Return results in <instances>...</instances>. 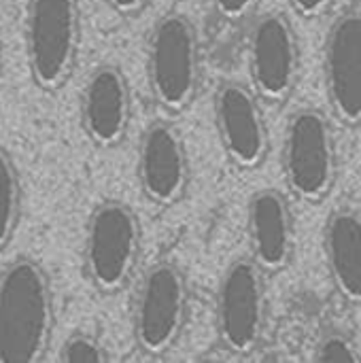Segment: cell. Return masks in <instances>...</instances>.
I'll return each instance as SVG.
<instances>
[{
	"instance_id": "obj_1",
	"label": "cell",
	"mask_w": 361,
	"mask_h": 363,
	"mask_svg": "<svg viewBox=\"0 0 361 363\" xmlns=\"http://www.w3.org/2000/svg\"><path fill=\"white\" fill-rule=\"evenodd\" d=\"M53 332V291L43 266L17 257L0 272V363H36Z\"/></svg>"
},
{
	"instance_id": "obj_2",
	"label": "cell",
	"mask_w": 361,
	"mask_h": 363,
	"mask_svg": "<svg viewBox=\"0 0 361 363\" xmlns=\"http://www.w3.org/2000/svg\"><path fill=\"white\" fill-rule=\"evenodd\" d=\"M81 43L79 0H28L26 57L40 89L53 91L74 68Z\"/></svg>"
},
{
	"instance_id": "obj_3",
	"label": "cell",
	"mask_w": 361,
	"mask_h": 363,
	"mask_svg": "<svg viewBox=\"0 0 361 363\" xmlns=\"http://www.w3.org/2000/svg\"><path fill=\"white\" fill-rule=\"evenodd\" d=\"M147 77L151 94L168 111L187 108L200 87V43L194 23L181 15H164L149 38Z\"/></svg>"
},
{
	"instance_id": "obj_4",
	"label": "cell",
	"mask_w": 361,
	"mask_h": 363,
	"mask_svg": "<svg viewBox=\"0 0 361 363\" xmlns=\"http://www.w3.org/2000/svg\"><path fill=\"white\" fill-rule=\"evenodd\" d=\"M140 253V223L134 211L117 200L98 204L85 225V272L102 294L119 291L134 272Z\"/></svg>"
},
{
	"instance_id": "obj_5",
	"label": "cell",
	"mask_w": 361,
	"mask_h": 363,
	"mask_svg": "<svg viewBox=\"0 0 361 363\" xmlns=\"http://www.w3.org/2000/svg\"><path fill=\"white\" fill-rule=\"evenodd\" d=\"M283 170L289 189L306 202H319L332 191L338 172L336 138L330 119L321 111L300 108L289 117Z\"/></svg>"
},
{
	"instance_id": "obj_6",
	"label": "cell",
	"mask_w": 361,
	"mask_h": 363,
	"mask_svg": "<svg viewBox=\"0 0 361 363\" xmlns=\"http://www.w3.org/2000/svg\"><path fill=\"white\" fill-rule=\"evenodd\" d=\"M187 306L189 294L183 272L170 262L151 266L140 281L134 306L138 347L149 355L170 351L183 334Z\"/></svg>"
},
{
	"instance_id": "obj_7",
	"label": "cell",
	"mask_w": 361,
	"mask_h": 363,
	"mask_svg": "<svg viewBox=\"0 0 361 363\" xmlns=\"http://www.w3.org/2000/svg\"><path fill=\"white\" fill-rule=\"evenodd\" d=\"M266 325L264 270L253 259L232 262L217 291V332L226 349L251 353Z\"/></svg>"
},
{
	"instance_id": "obj_8",
	"label": "cell",
	"mask_w": 361,
	"mask_h": 363,
	"mask_svg": "<svg viewBox=\"0 0 361 363\" xmlns=\"http://www.w3.org/2000/svg\"><path fill=\"white\" fill-rule=\"evenodd\" d=\"M249 70L260 98L283 102L298 83L300 51L291 23L281 13L262 15L249 38Z\"/></svg>"
},
{
	"instance_id": "obj_9",
	"label": "cell",
	"mask_w": 361,
	"mask_h": 363,
	"mask_svg": "<svg viewBox=\"0 0 361 363\" xmlns=\"http://www.w3.org/2000/svg\"><path fill=\"white\" fill-rule=\"evenodd\" d=\"M323 79L330 106L347 125L361 123V11L340 13L328 30Z\"/></svg>"
},
{
	"instance_id": "obj_10",
	"label": "cell",
	"mask_w": 361,
	"mask_h": 363,
	"mask_svg": "<svg viewBox=\"0 0 361 363\" xmlns=\"http://www.w3.org/2000/svg\"><path fill=\"white\" fill-rule=\"evenodd\" d=\"M215 123L221 147L238 168H255L268 153V130L253 91L223 83L215 96Z\"/></svg>"
},
{
	"instance_id": "obj_11",
	"label": "cell",
	"mask_w": 361,
	"mask_h": 363,
	"mask_svg": "<svg viewBox=\"0 0 361 363\" xmlns=\"http://www.w3.org/2000/svg\"><path fill=\"white\" fill-rule=\"evenodd\" d=\"M138 181L143 194L157 206L179 202L187 189L189 166L183 136L166 121L151 123L138 145Z\"/></svg>"
},
{
	"instance_id": "obj_12",
	"label": "cell",
	"mask_w": 361,
	"mask_h": 363,
	"mask_svg": "<svg viewBox=\"0 0 361 363\" xmlns=\"http://www.w3.org/2000/svg\"><path fill=\"white\" fill-rule=\"evenodd\" d=\"M132 121V94L123 72L113 64L91 70L81 94V123L98 147H117Z\"/></svg>"
},
{
	"instance_id": "obj_13",
	"label": "cell",
	"mask_w": 361,
	"mask_h": 363,
	"mask_svg": "<svg viewBox=\"0 0 361 363\" xmlns=\"http://www.w3.org/2000/svg\"><path fill=\"white\" fill-rule=\"evenodd\" d=\"M247 230L253 262L264 272L283 270L294 253V219L285 196L277 189H260L247 206Z\"/></svg>"
},
{
	"instance_id": "obj_14",
	"label": "cell",
	"mask_w": 361,
	"mask_h": 363,
	"mask_svg": "<svg viewBox=\"0 0 361 363\" xmlns=\"http://www.w3.org/2000/svg\"><path fill=\"white\" fill-rule=\"evenodd\" d=\"M323 249L330 277L338 294L361 304V213L355 208L334 211L323 230Z\"/></svg>"
},
{
	"instance_id": "obj_15",
	"label": "cell",
	"mask_w": 361,
	"mask_h": 363,
	"mask_svg": "<svg viewBox=\"0 0 361 363\" xmlns=\"http://www.w3.org/2000/svg\"><path fill=\"white\" fill-rule=\"evenodd\" d=\"M21 208V185L11 155L0 147V251L11 242Z\"/></svg>"
},
{
	"instance_id": "obj_16",
	"label": "cell",
	"mask_w": 361,
	"mask_h": 363,
	"mask_svg": "<svg viewBox=\"0 0 361 363\" xmlns=\"http://www.w3.org/2000/svg\"><path fill=\"white\" fill-rule=\"evenodd\" d=\"M60 362L64 363H104L109 362V353L102 347L98 338L85 332L70 334L62 349H60Z\"/></svg>"
},
{
	"instance_id": "obj_17",
	"label": "cell",
	"mask_w": 361,
	"mask_h": 363,
	"mask_svg": "<svg viewBox=\"0 0 361 363\" xmlns=\"http://www.w3.org/2000/svg\"><path fill=\"white\" fill-rule=\"evenodd\" d=\"M315 357L319 362L328 363H355L361 362L360 347L347 336V334H340V332H330L326 334L319 345H317V353Z\"/></svg>"
},
{
	"instance_id": "obj_18",
	"label": "cell",
	"mask_w": 361,
	"mask_h": 363,
	"mask_svg": "<svg viewBox=\"0 0 361 363\" xmlns=\"http://www.w3.org/2000/svg\"><path fill=\"white\" fill-rule=\"evenodd\" d=\"M257 4V0H213V6L215 11L223 17V19H230V21H240L245 19L253 6Z\"/></svg>"
},
{
	"instance_id": "obj_19",
	"label": "cell",
	"mask_w": 361,
	"mask_h": 363,
	"mask_svg": "<svg viewBox=\"0 0 361 363\" xmlns=\"http://www.w3.org/2000/svg\"><path fill=\"white\" fill-rule=\"evenodd\" d=\"M289 2H291V6L300 15H304V17H319V15H323L330 9V4L334 0H289Z\"/></svg>"
},
{
	"instance_id": "obj_20",
	"label": "cell",
	"mask_w": 361,
	"mask_h": 363,
	"mask_svg": "<svg viewBox=\"0 0 361 363\" xmlns=\"http://www.w3.org/2000/svg\"><path fill=\"white\" fill-rule=\"evenodd\" d=\"M106 2L119 15H134L147 4V0H106Z\"/></svg>"
},
{
	"instance_id": "obj_21",
	"label": "cell",
	"mask_w": 361,
	"mask_h": 363,
	"mask_svg": "<svg viewBox=\"0 0 361 363\" xmlns=\"http://www.w3.org/2000/svg\"><path fill=\"white\" fill-rule=\"evenodd\" d=\"M0 64H2V51H0Z\"/></svg>"
}]
</instances>
